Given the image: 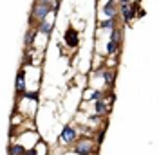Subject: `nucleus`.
I'll list each match as a JSON object with an SVG mask.
<instances>
[{
	"label": "nucleus",
	"instance_id": "39448f33",
	"mask_svg": "<svg viewBox=\"0 0 159 155\" xmlns=\"http://www.w3.org/2000/svg\"><path fill=\"white\" fill-rule=\"evenodd\" d=\"M121 13H123V18H125V22L129 24L130 18H132V13H134V11L130 9L129 4H123V6H121Z\"/></svg>",
	"mask_w": 159,
	"mask_h": 155
},
{
	"label": "nucleus",
	"instance_id": "9d476101",
	"mask_svg": "<svg viewBox=\"0 0 159 155\" xmlns=\"http://www.w3.org/2000/svg\"><path fill=\"white\" fill-rule=\"evenodd\" d=\"M105 112H107L105 103H103V101H98V103H96V114H98V116H103Z\"/></svg>",
	"mask_w": 159,
	"mask_h": 155
},
{
	"label": "nucleus",
	"instance_id": "1a4fd4ad",
	"mask_svg": "<svg viewBox=\"0 0 159 155\" xmlns=\"http://www.w3.org/2000/svg\"><path fill=\"white\" fill-rule=\"evenodd\" d=\"M9 153L11 155H24V148H22V146H18V144H13L9 148Z\"/></svg>",
	"mask_w": 159,
	"mask_h": 155
},
{
	"label": "nucleus",
	"instance_id": "f3484780",
	"mask_svg": "<svg viewBox=\"0 0 159 155\" xmlns=\"http://www.w3.org/2000/svg\"><path fill=\"white\" fill-rule=\"evenodd\" d=\"M25 155H36V152H34V150H31V152H27Z\"/></svg>",
	"mask_w": 159,
	"mask_h": 155
},
{
	"label": "nucleus",
	"instance_id": "ddd939ff",
	"mask_svg": "<svg viewBox=\"0 0 159 155\" xmlns=\"http://www.w3.org/2000/svg\"><path fill=\"white\" fill-rule=\"evenodd\" d=\"M116 47H118V43H116V42H110L109 47H107V51H109L110 54H112V52H116Z\"/></svg>",
	"mask_w": 159,
	"mask_h": 155
},
{
	"label": "nucleus",
	"instance_id": "f257e3e1",
	"mask_svg": "<svg viewBox=\"0 0 159 155\" xmlns=\"http://www.w3.org/2000/svg\"><path fill=\"white\" fill-rule=\"evenodd\" d=\"M74 152L78 155H89L90 152H92V144H90L89 139H81V141H78L76 143V146H74Z\"/></svg>",
	"mask_w": 159,
	"mask_h": 155
},
{
	"label": "nucleus",
	"instance_id": "9b49d317",
	"mask_svg": "<svg viewBox=\"0 0 159 155\" xmlns=\"http://www.w3.org/2000/svg\"><path fill=\"white\" fill-rule=\"evenodd\" d=\"M34 36H36V31H27V34H25V45H31Z\"/></svg>",
	"mask_w": 159,
	"mask_h": 155
},
{
	"label": "nucleus",
	"instance_id": "4468645a",
	"mask_svg": "<svg viewBox=\"0 0 159 155\" xmlns=\"http://www.w3.org/2000/svg\"><path fill=\"white\" fill-rule=\"evenodd\" d=\"M101 29H112V20H107V22H101Z\"/></svg>",
	"mask_w": 159,
	"mask_h": 155
},
{
	"label": "nucleus",
	"instance_id": "423d86ee",
	"mask_svg": "<svg viewBox=\"0 0 159 155\" xmlns=\"http://www.w3.org/2000/svg\"><path fill=\"white\" fill-rule=\"evenodd\" d=\"M103 11H105V15L109 16V18H112L114 15H116V7H114V0H110L109 4L103 7Z\"/></svg>",
	"mask_w": 159,
	"mask_h": 155
},
{
	"label": "nucleus",
	"instance_id": "dca6fc26",
	"mask_svg": "<svg viewBox=\"0 0 159 155\" xmlns=\"http://www.w3.org/2000/svg\"><path fill=\"white\" fill-rule=\"evenodd\" d=\"M51 0H36V4H49Z\"/></svg>",
	"mask_w": 159,
	"mask_h": 155
},
{
	"label": "nucleus",
	"instance_id": "20e7f679",
	"mask_svg": "<svg viewBox=\"0 0 159 155\" xmlns=\"http://www.w3.org/2000/svg\"><path fill=\"white\" fill-rule=\"evenodd\" d=\"M65 42H67L69 47H74V45L78 43V33L72 29V27H69L67 33H65Z\"/></svg>",
	"mask_w": 159,
	"mask_h": 155
},
{
	"label": "nucleus",
	"instance_id": "2eb2a0df",
	"mask_svg": "<svg viewBox=\"0 0 159 155\" xmlns=\"http://www.w3.org/2000/svg\"><path fill=\"white\" fill-rule=\"evenodd\" d=\"M36 96H38L36 92H33V94H27V97H29V99H36Z\"/></svg>",
	"mask_w": 159,
	"mask_h": 155
},
{
	"label": "nucleus",
	"instance_id": "f8f14e48",
	"mask_svg": "<svg viewBox=\"0 0 159 155\" xmlns=\"http://www.w3.org/2000/svg\"><path fill=\"white\" fill-rule=\"evenodd\" d=\"M98 74L105 76V79H107V83H109V85H114V76H112V72H98Z\"/></svg>",
	"mask_w": 159,
	"mask_h": 155
},
{
	"label": "nucleus",
	"instance_id": "f03ea898",
	"mask_svg": "<svg viewBox=\"0 0 159 155\" xmlns=\"http://www.w3.org/2000/svg\"><path fill=\"white\" fill-rule=\"evenodd\" d=\"M49 11H51L49 4H36V6H34V11H33V16L38 18V20H43L49 15Z\"/></svg>",
	"mask_w": 159,
	"mask_h": 155
},
{
	"label": "nucleus",
	"instance_id": "6e6552de",
	"mask_svg": "<svg viewBox=\"0 0 159 155\" xmlns=\"http://www.w3.org/2000/svg\"><path fill=\"white\" fill-rule=\"evenodd\" d=\"M51 29H52V25L47 24V22H42V24H40V27H38V31H40V33H43V34H49Z\"/></svg>",
	"mask_w": 159,
	"mask_h": 155
},
{
	"label": "nucleus",
	"instance_id": "7ed1b4c3",
	"mask_svg": "<svg viewBox=\"0 0 159 155\" xmlns=\"http://www.w3.org/2000/svg\"><path fill=\"white\" fill-rule=\"evenodd\" d=\"M61 139H63V143H72L76 139V130L72 126H65L61 132Z\"/></svg>",
	"mask_w": 159,
	"mask_h": 155
},
{
	"label": "nucleus",
	"instance_id": "0eeeda50",
	"mask_svg": "<svg viewBox=\"0 0 159 155\" xmlns=\"http://www.w3.org/2000/svg\"><path fill=\"white\" fill-rule=\"evenodd\" d=\"M24 88H25V83H24V70H20L18 78H16V90H18V92H24Z\"/></svg>",
	"mask_w": 159,
	"mask_h": 155
}]
</instances>
